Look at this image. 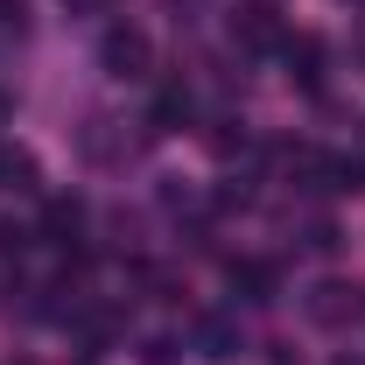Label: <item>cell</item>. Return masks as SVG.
<instances>
[{
    "label": "cell",
    "instance_id": "4fadbf2b",
    "mask_svg": "<svg viewBox=\"0 0 365 365\" xmlns=\"http://www.w3.org/2000/svg\"><path fill=\"white\" fill-rule=\"evenodd\" d=\"M0 127H14V91H0Z\"/></svg>",
    "mask_w": 365,
    "mask_h": 365
},
{
    "label": "cell",
    "instance_id": "6da1fadb",
    "mask_svg": "<svg viewBox=\"0 0 365 365\" xmlns=\"http://www.w3.org/2000/svg\"><path fill=\"white\" fill-rule=\"evenodd\" d=\"M302 309H309L317 330H351V323L365 317V288L359 281H317V288L302 295Z\"/></svg>",
    "mask_w": 365,
    "mask_h": 365
},
{
    "label": "cell",
    "instance_id": "5bb4252c",
    "mask_svg": "<svg viewBox=\"0 0 365 365\" xmlns=\"http://www.w3.org/2000/svg\"><path fill=\"white\" fill-rule=\"evenodd\" d=\"M330 365H365V359H330Z\"/></svg>",
    "mask_w": 365,
    "mask_h": 365
},
{
    "label": "cell",
    "instance_id": "7c38bea8",
    "mask_svg": "<svg viewBox=\"0 0 365 365\" xmlns=\"http://www.w3.org/2000/svg\"><path fill=\"white\" fill-rule=\"evenodd\" d=\"M63 7H71V14H106L113 0H63Z\"/></svg>",
    "mask_w": 365,
    "mask_h": 365
},
{
    "label": "cell",
    "instance_id": "7a4b0ae2",
    "mask_svg": "<svg viewBox=\"0 0 365 365\" xmlns=\"http://www.w3.org/2000/svg\"><path fill=\"white\" fill-rule=\"evenodd\" d=\"M98 63H106L113 78H127V85H134V78H148V71H155V43H148L140 29H127V21H120V29H106V36H98Z\"/></svg>",
    "mask_w": 365,
    "mask_h": 365
},
{
    "label": "cell",
    "instance_id": "9c48e42d",
    "mask_svg": "<svg viewBox=\"0 0 365 365\" xmlns=\"http://www.w3.org/2000/svg\"><path fill=\"white\" fill-rule=\"evenodd\" d=\"M29 29V0H0V36H21Z\"/></svg>",
    "mask_w": 365,
    "mask_h": 365
},
{
    "label": "cell",
    "instance_id": "8fae6325",
    "mask_svg": "<svg viewBox=\"0 0 365 365\" xmlns=\"http://www.w3.org/2000/svg\"><path fill=\"white\" fill-rule=\"evenodd\" d=\"M21 246H29V232H21V225H7V218H0V260H7V253H21Z\"/></svg>",
    "mask_w": 365,
    "mask_h": 365
},
{
    "label": "cell",
    "instance_id": "ba28073f",
    "mask_svg": "<svg viewBox=\"0 0 365 365\" xmlns=\"http://www.w3.org/2000/svg\"><path fill=\"white\" fill-rule=\"evenodd\" d=\"M190 337H197L204 359H239V330H232V317H197Z\"/></svg>",
    "mask_w": 365,
    "mask_h": 365
},
{
    "label": "cell",
    "instance_id": "8992f818",
    "mask_svg": "<svg viewBox=\"0 0 365 365\" xmlns=\"http://www.w3.org/2000/svg\"><path fill=\"white\" fill-rule=\"evenodd\" d=\"M78 232H85V204H78V197H49V204H43V239L71 253Z\"/></svg>",
    "mask_w": 365,
    "mask_h": 365
},
{
    "label": "cell",
    "instance_id": "3957f363",
    "mask_svg": "<svg viewBox=\"0 0 365 365\" xmlns=\"http://www.w3.org/2000/svg\"><path fill=\"white\" fill-rule=\"evenodd\" d=\"M232 43H239V49H281V43H288L281 7H274V0H246V7L232 14Z\"/></svg>",
    "mask_w": 365,
    "mask_h": 365
},
{
    "label": "cell",
    "instance_id": "277c9868",
    "mask_svg": "<svg viewBox=\"0 0 365 365\" xmlns=\"http://www.w3.org/2000/svg\"><path fill=\"white\" fill-rule=\"evenodd\" d=\"M232 295L239 302H274L281 295V267L274 260H232Z\"/></svg>",
    "mask_w": 365,
    "mask_h": 365
},
{
    "label": "cell",
    "instance_id": "5b68a950",
    "mask_svg": "<svg viewBox=\"0 0 365 365\" xmlns=\"http://www.w3.org/2000/svg\"><path fill=\"white\" fill-rule=\"evenodd\" d=\"M274 56L288 63V78H295V85H309V91L323 85V43H317V36H288Z\"/></svg>",
    "mask_w": 365,
    "mask_h": 365
},
{
    "label": "cell",
    "instance_id": "30bf717a",
    "mask_svg": "<svg viewBox=\"0 0 365 365\" xmlns=\"http://www.w3.org/2000/svg\"><path fill=\"white\" fill-rule=\"evenodd\" d=\"M140 365H176V344H169V337H148V344H140Z\"/></svg>",
    "mask_w": 365,
    "mask_h": 365
},
{
    "label": "cell",
    "instance_id": "52a82bcc",
    "mask_svg": "<svg viewBox=\"0 0 365 365\" xmlns=\"http://www.w3.org/2000/svg\"><path fill=\"white\" fill-rule=\"evenodd\" d=\"M0 190H14V197H36L43 190V169H36L29 148H0Z\"/></svg>",
    "mask_w": 365,
    "mask_h": 365
}]
</instances>
